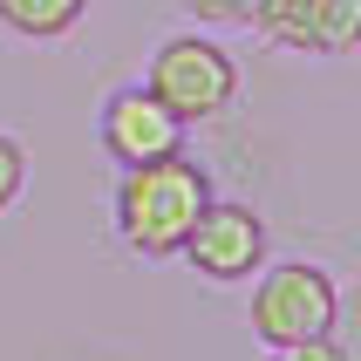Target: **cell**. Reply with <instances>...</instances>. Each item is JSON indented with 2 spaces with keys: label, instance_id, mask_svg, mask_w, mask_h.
Returning <instances> with one entry per match:
<instances>
[{
  "label": "cell",
  "instance_id": "1",
  "mask_svg": "<svg viewBox=\"0 0 361 361\" xmlns=\"http://www.w3.org/2000/svg\"><path fill=\"white\" fill-rule=\"evenodd\" d=\"M219 198L212 191V171L198 157H150V164H123L116 171V198H109V225H116V239L137 252V259H171L184 252L191 239V225L198 212Z\"/></svg>",
  "mask_w": 361,
  "mask_h": 361
},
{
  "label": "cell",
  "instance_id": "2",
  "mask_svg": "<svg viewBox=\"0 0 361 361\" xmlns=\"http://www.w3.org/2000/svg\"><path fill=\"white\" fill-rule=\"evenodd\" d=\"M143 89L171 109V116L191 130V123H219L232 102H239V55L225 48L219 35H164L157 55L143 61Z\"/></svg>",
  "mask_w": 361,
  "mask_h": 361
},
{
  "label": "cell",
  "instance_id": "3",
  "mask_svg": "<svg viewBox=\"0 0 361 361\" xmlns=\"http://www.w3.org/2000/svg\"><path fill=\"white\" fill-rule=\"evenodd\" d=\"M252 341L286 348V341H314L341 327V286L321 259H266L252 273Z\"/></svg>",
  "mask_w": 361,
  "mask_h": 361
},
{
  "label": "cell",
  "instance_id": "4",
  "mask_svg": "<svg viewBox=\"0 0 361 361\" xmlns=\"http://www.w3.org/2000/svg\"><path fill=\"white\" fill-rule=\"evenodd\" d=\"M184 259L204 286H252V273L266 266V219L239 198H212L184 239Z\"/></svg>",
  "mask_w": 361,
  "mask_h": 361
},
{
  "label": "cell",
  "instance_id": "5",
  "mask_svg": "<svg viewBox=\"0 0 361 361\" xmlns=\"http://www.w3.org/2000/svg\"><path fill=\"white\" fill-rule=\"evenodd\" d=\"M252 35L280 55H355L361 0H266Z\"/></svg>",
  "mask_w": 361,
  "mask_h": 361
},
{
  "label": "cell",
  "instance_id": "6",
  "mask_svg": "<svg viewBox=\"0 0 361 361\" xmlns=\"http://www.w3.org/2000/svg\"><path fill=\"white\" fill-rule=\"evenodd\" d=\"M96 137H102V150H109V164L123 171V164H150V157L184 150V123L171 116L143 82H130V89H109V96H102Z\"/></svg>",
  "mask_w": 361,
  "mask_h": 361
},
{
  "label": "cell",
  "instance_id": "7",
  "mask_svg": "<svg viewBox=\"0 0 361 361\" xmlns=\"http://www.w3.org/2000/svg\"><path fill=\"white\" fill-rule=\"evenodd\" d=\"M89 14V0H0V27L20 41H61Z\"/></svg>",
  "mask_w": 361,
  "mask_h": 361
},
{
  "label": "cell",
  "instance_id": "8",
  "mask_svg": "<svg viewBox=\"0 0 361 361\" xmlns=\"http://www.w3.org/2000/svg\"><path fill=\"white\" fill-rule=\"evenodd\" d=\"M266 0H184V14L204 20V27H259Z\"/></svg>",
  "mask_w": 361,
  "mask_h": 361
},
{
  "label": "cell",
  "instance_id": "9",
  "mask_svg": "<svg viewBox=\"0 0 361 361\" xmlns=\"http://www.w3.org/2000/svg\"><path fill=\"white\" fill-rule=\"evenodd\" d=\"M20 191H27V150H20V137L0 130V212H14Z\"/></svg>",
  "mask_w": 361,
  "mask_h": 361
},
{
  "label": "cell",
  "instance_id": "10",
  "mask_svg": "<svg viewBox=\"0 0 361 361\" xmlns=\"http://www.w3.org/2000/svg\"><path fill=\"white\" fill-rule=\"evenodd\" d=\"M273 361H355L334 334H314V341H286V348H273Z\"/></svg>",
  "mask_w": 361,
  "mask_h": 361
}]
</instances>
